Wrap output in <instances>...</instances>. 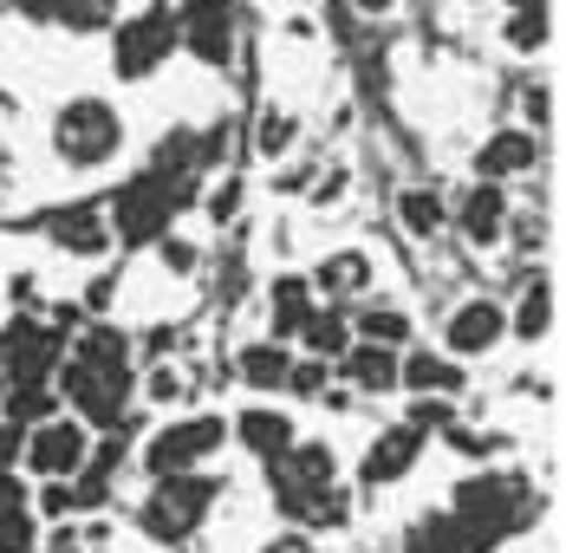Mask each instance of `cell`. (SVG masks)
I'll use <instances>...</instances> for the list:
<instances>
[{
    "label": "cell",
    "instance_id": "83f0119b",
    "mask_svg": "<svg viewBox=\"0 0 566 553\" xmlns=\"http://www.w3.org/2000/svg\"><path fill=\"white\" fill-rule=\"evenodd\" d=\"M547 40H554V13H547V0L514 7V13H509V46H514V53H541Z\"/></svg>",
    "mask_w": 566,
    "mask_h": 553
},
{
    "label": "cell",
    "instance_id": "603a6c76",
    "mask_svg": "<svg viewBox=\"0 0 566 553\" xmlns=\"http://www.w3.org/2000/svg\"><path fill=\"white\" fill-rule=\"evenodd\" d=\"M313 306H319V293H313V280H300V274H286L274 280V338H300V326L313 320Z\"/></svg>",
    "mask_w": 566,
    "mask_h": 553
},
{
    "label": "cell",
    "instance_id": "8992f818",
    "mask_svg": "<svg viewBox=\"0 0 566 553\" xmlns=\"http://www.w3.org/2000/svg\"><path fill=\"white\" fill-rule=\"evenodd\" d=\"M170 53H176V13H170V7H144V13L112 20V65H117V79H150Z\"/></svg>",
    "mask_w": 566,
    "mask_h": 553
},
{
    "label": "cell",
    "instance_id": "f1b7e54d",
    "mask_svg": "<svg viewBox=\"0 0 566 553\" xmlns=\"http://www.w3.org/2000/svg\"><path fill=\"white\" fill-rule=\"evenodd\" d=\"M0 553H40V514L33 508H0Z\"/></svg>",
    "mask_w": 566,
    "mask_h": 553
},
{
    "label": "cell",
    "instance_id": "4dcf8cb0",
    "mask_svg": "<svg viewBox=\"0 0 566 553\" xmlns=\"http://www.w3.org/2000/svg\"><path fill=\"white\" fill-rule=\"evenodd\" d=\"M286 390H293V397H319V390H326V365H319V358L293 365V372H286Z\"/></svg>",
    "mask_w": 566,
    "mask_h": 553
},
{
    "label": "cell",
    "instance_id": "277c9868",
    "mask_svg": "<svg viewBox=\"0 0 566 553\" xmlns=\"http://www.w3.org/2000/svg\"><path fill=\"white\" fill-rule=\"evenodd\" d=\"M222 495V482L216 476H202V469H189V476H157V489L144 501V534L150 541H189L202 521H209V508Z\"/></svg>",
    "mask_w": 566,
    "mask_h": 553
},
{
    "label": "cell",
    "instance_id": "d6a6232c",
    "mask_svg": "<svg viewBox=\"0 0 566 553\" xmlns=\"http://www.w3.org/2000/svg\"><path fill=\"white\" fill-rule=\"evenodd\" d=\"M40 514H72V489H65V482H46V489H40Z\"/></svg>",
    "mask_w": 566,
    "mask_h": 553
},
{
    "label": "cell",
    "instance_id": "9c48e42d",
    "mask_svg": "<svg viewBox=\"0 0 566 553\" xmlns=\"http://www.w3.org/2000/svg\"><path fill=\"white\" fill-rule=\"evenodd\" d=\"M59 358H65V332L40 320H13L0 332V378L7 385H53Z\"/></svg>",
    "mask_w": 566,
    "mask_h": 553
},
{
    "label": "cell",
    "instance_id": "1f68e13d",
    "mask_svg": "<svg viewBox=\"0 0 566 553\" xmlns=\"http://www.w3.org/2000/svg\"><path fill=\"white\" fill-rule=\"evenodd\" d=\"M157 254H164V268H170V274H189V268H196V248H189V241H176V234L157 241Z\"/></svg>",
    "mask_w": 566,
    "mask_h": 553
},
{
    "label": "cell",
    "instance_id": "7c38bea8",
    "mask_svg": "<svg viewBox=\"0 0 566 553\" xmlns=\"http://www.w3.org/2000/svg\"><path fill=\"white\" fill-rule=\"evenodd\" d=\"M46 241L65 248V254H78V261H98L112 248V221H105L98 202H72V209H53L46 216Z\"/></svg>",
    "mask_w": 566,
    "mask_h": 553
},
{
    "label": "cell",
    "instance_id": "484cf974",
    "mask_svg": "<svg viewBox=\"0 0 566 553\" xmlns=\"http://www.w3.org/2000/svg\"><path fill=\"white\" fill-rule=\"evenodd\" d=\"M397 221H403L410 234H437V228L450 221V202H443L437 189H403V196H397Z\"/></svg>",
    "mask_w": 566,
    "mask_h": 553
},
{
    "label": "cell",
    "instance_id": "5b68a950",
    "mask_svg": "<svg viewBox=\"0 0 566 553\" xmlns=\"http://www.w3.org/2000/svg\"><path fill=\"white\" fill-rule=\"evenodd\" d=\"M176 189L170 182H157L150 169L144 176H130L124 189L112 196V209H105V221H112V241H124V248H150V241H164L176 221Z\"/></svg>",
    "mask_w": 566,
    "mask_h": 553
},
{
    "label": "cell",
    "instance_id": "cb8c5ba5",
    "mask_svg": "<svg viewBox=\"0 0 566 553\" xmlns=\"http://www.w3.org/2000/svg\"><path fill=\"white\" fill-rule=\"evenodd\" d=\"M300 338H306V352H313L319 365H333L345 345H352V320H345L339 306H313V320L300 326Z\"/></svg>",
    "mask_w": 566,
    "mask_h": 553
},
{
    "label": "cell",
    "instance_id": "3957f363",
    "mask_svg": "<svg viewBox=\"0 0 566 553\" xmlns=\"http://www.w3.org/2000/svg\"><path fill=\"white\" fill-rule=\"evenodd\" d=\"M53 150H59V164H72V169H105L124 150V117H117L112 98H72V105H59L53 117Z\"/></svg>",
    "mask_w": 566,
    "mask_h": 553
},
{
    "label": "cell",
    "instance_id": "d590c367",
    "mask_svg": "<svg viewBox=\"0 0 566 553\" xmlns=\"http://www.w3.org/2000/svg\"><path fill=\"white\" fill-rule=\"evenodd\" d=\"M150 390H157V397H176V390H182V378H176V372H157V385H150Z\"/></svg>",
    "mask_w": 566,
    "mask_h": 553
},
{
    "label": "cell",
    "instance_id": "52a82bcc",
    "mask_svg": "<svg viewBox=\"0 0 566 553\" xmlns=\"http://www.w3.org/2000/svg\"><path fill=\"white\" fill-rule=\"evenodd\" d=\"M222 442H228L222 417H176V424H164L157 437L144 442V469H150V476H189V469H202Z\"/></svg>",
    "mask_w": 566,
    "mask_h": 553
},
{
    "label": "cell",
    "instance_id": "ba28073f",
    "mask_svg": "<svg viewBox=\"0 0 566 553\" xmlns=\"http://www.w3.org/2000/svg\"><path fill=\"white\" fill-rule=\"evenodd\" d=\"M85 456H92V430L78 417H46V424H33L27 442H20V462L40 482H72L85 469Z\"/></svg>",
    "mask_w": 566,
    "mask_h": 553
},
{
    "label": "cell",
    "instance_id": "8d00e7d4",
    "mask_svg": "<svg viewBox=\"0 0 566 553\" xmlns=\"http://www.w3.org/2000/svg\"><path fill=\"white\" fill-rule=\"evenodd\" d=\"M46 553H78V541H72V534H53V547Z\"/></svg>",
    "mask_w": 566,
    "mask_h": 553
},
{
    "label": "cell",
    "instance_id": "30bf717a",
    "mask_svg": "<svg viewBox=\"0 0 566 553\" xmlns=\"http://www.w3.org/2000/svg\"><path fill=\"white\" fill-rule=\"evenodd\" d=\"M176 46L202 65H228L234 53V0H176Z\"/></svg>",
    "mask_w": 566,
    "mask_h": 553
},
{
    "label": "cell",
    "instance_id": "e575fe53",
    "mask_svg": "<svg viewBox=\"0 0 566 553\" xmlns=\"http://www.w3.org/2000/svg\"><path fill=\"white\" fill-rule=\"evenodd\" d=\"M554 117V92H527V124H547Z\"/></svg>",
    "mask_w": 566,
    "mask_h": 553
},
{
    "label": "cell",
    "instance_id": "d4e9b609",
    "mask_svg": "<svg viewBox=\"0 0 566 553\" xmlns=\"http://www.w3.org/2000/svg\"><path fill=\"white\" fill-rule=\"evenodd\" d=\"M352 338H365V345H403L410 338V313L403 306H365L358 320H352Z\"/></svg>",
    "mask_w": 566,
    "mask_h": 553
},
{
    "label": "cell",
    "instance_id": "44dd1931",
    "mask_svg": "<svg viewBox=\"0 0 566 553\" xmlns=\"http://www.w3.org/2000/svg\"><path fill=\"white\" fill-rule=\"evenodd\" d=\"M403 553H482V547L455 528V514H437V508H430V514H417V521H410Z\"/></svg>",
    "mask_w": 566,
    "mask_h": 553
},
{
    "label": "cell",
    "instance_id": "7a4b0ae2",
    "mask_svg": "<svg viewBox=\"0 0 566 553\" xmlns=\"http://www.w3.org/2000/svg\"><path fill=\"white\" fill-rule=\"evenodd\" d=\"M450 514L475 547H502L509 534H521V528L534 521V495H527V482L509 476V469H482V476H469V482L455 489Z\"/></svg>",
    "mask_w": 566,
    "mask_h": 553
},
{
    "label": "cell",
    "instance_id": "836d02e7",
    "mask_svg": "<svg viewBox=\"0 0 566 553\" xmlns=\"http://www.w3.org/2000/svg\"><path fill=\"white\" fill-rule=\"evenodd\" d=\"M261 553H319V547H313L306 534H274V541H268Z\"/></svg>",
    "mask_w": 566,
    "mask_h": 553
},
{
    "label": "cell",
    "instance_id": "4fadbf2b",
    "mask_svg": "<svg viewBox=\"0 0 566 553\" xmlns=\"http://www.w3.org/2000/svg\"><path fill=\"white\" fill-rule=\"evenodd\" d=\"M417 456H423V430H417V424H391L385 437L365 449V469H358V476H365L371 489H391V482H403V476L417 469Z\"/></svg>",
    "mask_w": 566,
    "mask_h": 553
},
{
    "label": "cell",
    "instance_id": "ffe728a7",
    "mask_svg": "<svg viewBox=\"0 0 566 553\" xmlns=\"http://www.w3.org/2000/svg\"><path fill=\"white\" fill-rule=\"evenodd\" d=\"M365 286H371V261H365L358 248L326 254V261H319V274H313V293H326L333 306H339V300H352V293H365Z\"/></svg>",
    "mask_w": 566,
    "mask_h": 553
},
{
    "label": "cell",
    "instance_id": "5bb4252c",
    "mask_svg": "<svg viewBox=\"0 0 566 553\" xmlns=\"http://www.w3.org/2000/svg\"><path fill=\"white\" fill-rule=\"evenodd\" d=\"M541 164V137L534 131H495L482 150H475V169L482 182H502V176H521V169Z\"/></svg>",
    "mask_w": 566,
    "mask_h": 553
},
{
    "label": "cell",
    "instance_id": "9a60e30c",
    "mask_svg": "<svg viewBox=\"0 0 566 553\" xmlns=\"http://www.w3.org/2000/svg\"><path fill=\"white\" fill-rule=\"evenodd\" d=\"M339 372H345V385L352 390H397V352L391 345H365V338H352L339 352Z\"/></svg>",
    "mask_w": 566,
    "mask_h": 553
},
{
    "label": "cell",
    "instance_id": "f35d334b",
    "mask_svg": "<svg viewBox=\"0 0 566 553\" xmlns=\"http://www.w3.org/2000/svg\"><path fill=\"white\" fill-rule=\"evenodd\" d=\"M514 7H534V0H514Z\"/></svg>",
    "mask_w": 566,
    "mask_h": 553
},
{
    "label": "cell",
    "instance_id": "6da1fadb",
    "mask_svg": "<svg viewBox=\"0 0 566 553\" xmlns=\"http://www.w3.org/2000/svg\"><path fill=\"white\" fill-rule=\"evenodd\" d=\"M53 390L78 410V424L124 430V404H130V332L124 326H85L72 358H59Z\"/></svg>",
    "mask_w": 566,
    "mask_h": 553
},
{
    "label": "cell",
    "instance_id": "e0dca14e",
    "mask_svg": "<svg viewBox=\"0 0 566 553\" xmlns=\"http://www.w3.org/2000/svg\"><path fill=\"white\" fill-rule=\"evenodd\" d=\"M286 372H293V352L281 338H254V345L234 352V378L248 390H286Z\"/></svg>",
    "mask_w": 566,
    "mask_h": 553
},
{
    "label": "cell",
    "instance_id": "f546056e",
    "mask_svg": "<svg viewBox=\"0 0 566 553\" xmlns=\"http://www.w3.org/2000/svg\"><path fill=\"white\" fill-rule=\"evenodd\" d=\"M293 137H300V124H293L286 111H268V117H261V157H281Z\"/></svg>",
    "mask_w": 566,
    "mask_h": 553
},
{
    "label": "cell",
    "instance_id": "8fae6325",
    "mask_svg": "<svg viewBox=\"0 0 566 553\" xmlns=\"http://www.w3.org/2000/svg\"><path fill=\"white\" fill-rule=\"evenodd\" d=\"M502 338H509V313H502L495 300H462L450 313V326H443L450 358H482V352H495Z\"/></svg>",
    "mask_w": 566,
    "mask_h": 553
},
{
    "label": "cell",
    "instance_id": "2e32d148",
    "mask_svg": "<svg viewBox=\"0 0 566 553\" xmlns=\"http://www.w3.org/2000/svg\"><path fill=\"white\" fill-rule=\"evenodd\" d=\"M234 442H241L248 456L274 462L286 442H300V437H293V417H286V410H268V404H254V410H241V417H234Z\"/></svg>",
    "mask_w": 566,
    "mask_h": 553
},
{
    "label": "cell",
    "instance_id": "d6986e66",
    "mask_svg": "<svg viewBox=\"0 0 566 553\" xmlns=\"http://www.w3.org/2000/svg\"><path fill=\"white\" fill-rule=\"evenodd\" d=\"M502 221H509V202H502V189H495V182H475V189L455 202V228H462L469 241H495V234H502Z\"/></svg>",
    "mask_w": 566,
    "mask_h": 553
},
{
    "label": "cell",
    "instance_id": "7402d4cb",
    "mask_svg": "<svg viewBox=\"0 0 566 553\" xmlns=\"http://www.w3.org/2000/svg\"><path fill=\"white\" fill-rule=\"evenodd\" d=\"M33 13L65 33H105L117 20V0H33Z\"/></svg>",
    "mask_w": 566,
    "mask_h": 553
},
{
    "label": "cell",
    "instance_id": "ac0fdd59",
    "mask_svg": "<svg viewBox=\"0 0 566 553\" xmlns=\"http://www.w3.org/2000/svg\"><path fill=\"white\" fill-rule=\"evenodd\" d=\"M397 385L417 390V397H455L462 390V365L437 358V352H410V358H397Z\"/></svg>",
    "mask_w": 566,
    "mask_h": 553
},
{
    "label": "cell",
    "instance_id": "74e56055",
    "mask_svg": "<svg viewBox=\"0 0 566 553\" xmlns=\"http://www.w3.org/2000/svg\"><path fill=\"white\" fill-rule=\"evenodd\" d=\"M385 7H391V0H358V13H385Z\"/></svg>",
    "mask_w": 566,
    "mask_h": 553
},
{
    "label": "cell",
    "instance_id": "4316f807",
    "mask_svg": "<svg viewBox=\"0 0 566 553\" xmlns=\"http://www.w3.org/2000/svg\"><path fill=\"white\" fill-rule=\"evenodd\" d=\"M509 332H514V338H547V332H554V286H547V280H534V286H527V300L514 306Z\"/></svg>",
    "mask_w": 566,
    "mask_h": 553
}]
</instances>
